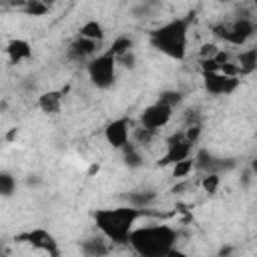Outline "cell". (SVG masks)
Here are the masks:
<instances>
[{
    "label": "cell",
    "instance_id": "22",
    "mask_svg": "<svg viewBox=\"0 0 257 257\" xmlns=\"http://www.w3.org/2000/svg\"><path fill=\"white\" fill-rule=\"evenodd\" d=\"M201 187H203V191L207 195H215L219 191V187H221V175H217V173L205 175L203 181H201Z\"/></svg>",
    "mask_w": 257,
    "mask_h": 257
},
{
    "label": "cell",
    "instance_id": "6",
    "mask_svg": "<svg viewBox=\"0 0 257 257\" xmlns=\"http://www.w3.org/2000/svg\"><path fill=\"white\" fill-rule=\"evenodd\" d=\"M171 116H173V108L157 100V102L149 104V106L141 112V116H139L141 126H139V128H143V131H147V133H153V135H155L159 128H163V126H167V124H169Z\"/></svg>",
    "mask_w": 257,
    "mask_h": 257
},
{
    "label": "cell",
    "instance_id": "7",
    "mask_svg": "<svg viewBox=\"0 0 257 257\" xmlns=\"http://www.w3.org/2000/svg\"><path fill=\"white\" fill-rule=\"evenodd\" d=\"M241 80L233 76H225L221 72H203V86L213 96H227L239 88Z\"/></svg>",
    "mask_w": 257,
    "mask_h": 257
},
{
    "label": "cell",
    "instance_id": "24",
    "mask_svg": "<svg viewBox=\"0 0 257 257\" xmlns=\"http://www.w3.org/2000/svg\"><path fill=\"white\" fill-rule=\"evenodd\" d=\"M22 8H24V12H26L28 16H44V14L48 12V4H44V2H40V0H30V2H26Z\"/></svg>",
    "mask_w": 257,
    "mask_h": 257
},
{
    "label": "cell",
    "instance_id": "27",
    "mask_svg": "<svg viewBox=\"0 0 257 257\" xmlns=\"http://www.w3.org/2000/svg\"><path fill=\"white\" fill-rule=\"evenodd\" d=\"M201 133H203V128H201V124H199V122H191V124L183 131L185 139H187L191 145H197V141L201 139Z\"/></svg>",
    "mask_w": 257,
    "mask_h": 257
},
{
    "label": "cell",
    "instance_id": "23",
    "mask_svg": "<svg viewBox=\"0 0 257 257\" xmlns=\"http://www.w3.org/2000/svg\"><path fill=\"white\" fill-rule=\"evenodd\" d=\"M193 169H195V165H193V157H191V159H185V161L175 163V165H173L171 175H173L175 179H183V177H187Z\"/></svg>",
    "mask_w": 257,
    "mask_h": 257
},
{
    "label": "cell",
    "instance_id": "13",
    "mask_svg": "<svg viewBox=\"0 0 257 257\" xmlns=\"http://www.w3.org/2000/svg\"><path fill=\"white\" fill-rule=\"evenodd\" d=\"M6 56L12 64L26 62V60L32 58V44L26 38H12L6 44Z\"/></svg>",
    "mask_w": 257,
    "mask_h": 257
},
{
    "label": "cell",
    "instance_id": "19",
    "mask_svg": "<svg viewBox=\"0 0 257 257\" xmlns=\"http://www.w3.org/2000/svg\"><path fill=\"white\" fill-rule=\"evenodd\" d=\"M133 46H135L133 38H131V36H126V34H122V36H118V38H114V40H112V44H110V48H108L106 52L118 60L120 56H124V54H128V52H133Z\"/></svg>",
    "mask_w": 257,
    "mask_h": 257
},
{
    "label": "cell",
    "instance_id": "14",
    "mask_svg": "<svg viewBox=\"0 0 257 257\" xmlns=\"http://www.w3.org/2000/svg\"><path fill=\"white\" fill-rule=\"evenodd\" d=\"M110 251V243L102 237V235H94V237H86L80 241V253L84 257H104Z\"/></svg>",
    "mask_w": 257,
    "mask_h": 257
},
{
    "label": "cell",
    "instance_id": "28",
    "mask_svg": "<svg viewBox=\"0 0 257 257\" xmlns=\"http://www.w3.org/2000/svg\"><path fill=\"white\" fill-rule=\"evenodd\" d=\"M219 50H221V48H219L217 44L209 42V44H203V46H201L199 54H201V58H203V60H211V58H215V54H217Z\"/></svg>",
    "mask_w": 257,
    "mask_h": 257
},
{
    "label": "cell",
    "instance_id": "26",
    "mask_svg": "<svg viewBox=\"0 0 257 257\" xmlns=\"http://www.w3.org/2000/svg\"><path fill=\"white\" fill-rule=\"evenodd\" d=\"M255 169L253 167H245L243 171H241V177H239V185H241V189L243 191H249L253 185H255Z\"/></svg>",
    "mask_w": 257,
    "mask_h": 257
},
{
    "label": "cell",
    "instance_id": "4",
    "mask_svg": "<svg viewBox=\"0 0 257 257\" xmlns=\"http://www.w3.org/2000/svg\"><path fill=\"white\" fill-rule=\"evenodd\" d=\"M255 20L249 16H239L233 22H221L217 26H213V34L219 36L221 40L233 44V46H243L247 40H251L255 36Z\"/></svg>",
    "mask_w": 257,
    "mask_h": 257
},
{
    "label": "cell",
    "instance_id": "18",
    "mask_svg": "<svg viewBox=\"0 0 257 257\" xmlns=\"http://www.w3.org/2000/svg\"><path fill=\"white\" fill-rule=\"evenodd\" d=\"M155 197H157V193H155V191H151V189L133 191V193L128 195V205H131V207H135V209H143V211H147V207L155 201Z\"/></svg>",
    "mask_w": 257,
    "mask_h": 257
},
{
    "label": "cell",
    "instance_id": "8",
    "mask_svg": "<svg viewBox=\"0 0 257 257\" xmlns=\"http://www.w3.org/2000/svg\"><path fill=\"white\" fill-rule=\"evenodd\" d=\"M131 135H133V128H131V120L126 116L114 118V120H110L104 126V139H106V143L112 149H118V151H122L131 143Z\"/></svg>",
    "mask_w": 257,
    "mask_h": 257
},
{
    "label": "cell",
    "instance_id": "25",
    "mask_svg": "<svg viewBox=\"0 0 257 257\" xmlns=\"http://www.w3.org/2000/svg\"><path fill=\"white\" fill-rule=\"evenodd\" d=\"M181 100H183V94H181L179 90H163V92L159 94V102H163V104H167V106H171V108H175Z\"/></svg>",
    "mask_w": 257,
    "mask_h": 257
},
{
    "label": "cell",
    "instance_id": "15",
    "mask_svg": "<svg viewBox=\"0 0 257 257\" xmlns=\"http://www.w3.org/2000/svg\"><path fill=\"white\" fill-rule=\"evenodd\" d=\"M62 98H64V92L62 90H48V92H42L38 96V108L46 114H56L62 106Z\"/></svg>",
    "mask_w": 257,
    "mask_h": 257
},
{
    "label": "cell",
    "instance_id": "30",
    "mask_svg": "<svg viewBox=\"0 0 257 257\" xmlns=\"http://www.w3.org/2000/svg\"><path fill=\"white\" fill-rule=\"evenodd\" d=\"M167 257H187V255H185L183 251H179V249L175 247V249H171V251L167 253Z\"/></svg>",
    "mask_w": 257,
    "mask_h": 257
},
{
    "label": "cell",
    "instance_id": "1",
    "mask_svg": "<svg viewBox=\"0 0 257 257\" xmlns=\"http://www.w3.org/2000/svg\"><path fill=\"white\" fill-rule=\"evenodd\" d=\"M145 215L147 211L135 209L131 205L104 207L94 211V225L110 245H122L128 241V235L135 229L137 221Z\"/></svg>",
    "mask_w": 257,
    "mask_h": 257
},
{
    "label": "cell",
    "instance_id": "10",
    "mask_svg": "<svg viewBox=\"0 0 257 257\" xmlns=\"http://www.w3.org/2000/svg\"><path fill=\"white\" fill-rule=\"evenodd\" d=\"M193 165H195V169L203 171L205 175H209V173L221 175V171H227V169H233V167H235V163H233L231 159L215 157V155L209 153V151H199V153L193 157Z\"/></svg>",
    "mask_w": 257,
    "mask_h": 257
},
{
    "label": "cell",
    "instance_id": "5",
    "mask_svg": "<svg viewBox=\"0 0 257 257\" xmlns=\"http://www.w3.org/2000/svg\"><path fill=\"white\" fill-rule=\"evenodd\" d=\"M116 58L110 56L108 52H100L96 54L92 60L86 62V74L88 80L96 86V88H110L116 80Z\"/></svg>",
    "mask_w": 257,
    "mask_h": 257
},
{
    "label": "cell",
    "instance_id": "12",
    "mask_svg": "<svg viewBox=\"0 0 257 257\" xmlns=\"http://www.w3.org/2000/svg\"><path fill=\"white\" fill-rule=\"evenodd\" d=\"M98 42H94V40H86V38H82V36H76L70 44H68V50H66V54H68V58H72V60H76V62H80V60H92L96 54H98Z\"/></svg>",
    "mask_w": 257,
    "mask_h": 257
},
{
    "label": "cell",
    "instance_id": "2",
    "mask_svg": "<svg viewBox=\"0 0 257 257\" xmlns=\"http://www.w3.org/2000/svg\"><path fill=\"white\" fill-rule=\"evenodd\" d=\"M177 229L169 225H145L131 231L126 245H131L137 257H167V253L177 247Z\"/></svg>",
    "mask_w": 257,
    "mask_h": 257
},
{
    "label": "cell",
    "instance_id": "11",
    "mask_svg": "<svg viewBox=\"0 0 257 257\" xmlns=\"http://www.w3.org/2000/svg\"><path fill=\"white\" fill-rule=\"evenodd\" d=\"M20 239L28 241L32 247H36V249H40V251H46L50 257H58V243H56V239H54L48 231H44V229L28 231V233L20 235Z\"/></svg>",
    "mask_w": 257,
    "mask_h": 257
},
{
    "label": "cell",
    "instance_id": "17",
    "mask_svg": "<svg viewBox=\"0 0 257 257\" xmlns=\"http://www.w3.org/2000/svg\"><path fill=\"white\" fill-rule=\"evenodd\" d=\"M235 64H237L241 76L251 74L257 68V48H245V50H241V54L237 56V62Z\"/></svg>",
    "mask_w": 257,
    "mask_h": 257
},
{
    "label": "cell",
    "instance_id": "20",
    "mask_svg": "<svg viewBox=\"0 0 257 257\" xmlns=\"http://www.w3.org/2000/svg\"><path fill=\"white\" fill-rule=\"evenodd\" d=\"M122 159H124V165H126L128 169H139V167H143V163H145V157H143L141 149L135 147L133 143H128V145L122 149Z\"/></svg>",
    "mask_w": 257,
    "mask_h": 257
},
{
    "label": "cell",
    "instance_id": "16",
    "mask_svg": "<svg viewBox=\"0 0 257 257\" xmlns=\"http://www.w3.org/2000/svg\"><path fill=\"white\" fill-rule=\"evenodd\" d=\"M78 36H82V38H86V40H94V42L100 44V42L104 40V36H106V30H104V26L100 24V20L90 18V20H86L84 24H80Z\"/></svg>",
    "mask_w": 257,
    "mask_h": 257
},
{
    "label": "cell",
    "instance_id": "9",
    "mask_svg": "<svg viewBox=\"0 0 257 257\" xmlns=\"http://www.w3.org/2000/svg\"><path fill=\"white\" fill-rule=\"evenodd\" d=\"M191 153H193V145L185 139L183 133H175L167 141V151H165L163 159L159 161V165H175L179 161L191 159Z\"/></svg>",
    "mask_w": 257,
    "mask_h": 257
},
{
    "label": "cell",
    "instance_id": "3",
    "mask_svg": "<svg viewBox=\"0 0 257 257\" xmlns=\"http://www.w3.org/2000/svg\"><path fill=\"white\" fill-rule=\"evenodd\" d=\"M189 26L191 18H173L155 30H151V44L159 52L167 54L169 58L183 60L187 56V44H189Z\"/></svg>",
    "mask_w": 257,
    "mask_h": 257
},
{
    "label": "cell",
    "instance_id": "29",
    "mask_svg": "<svg viewBox=\"0 0 257 257\" xmlns=\"http://www.w3.org/2000/svg\"><path fill=\"white\" fill-rule=\"evenodd\" d=\"M135 62H137L135 50H133V52H128V54H124V56H120V58L116 60V64H122L124 68H133V66H135Z\"/></svg>",
    "mask_w": 257,
    "mask_h": 257
},
{
    "label": "cell",
    "instance_id": "21",
    "mask_svg": "<svg viewBox=\"0 0 257 257\" xmlns=\"http://www.w3.org/2000/svg\"><path fill=\"white\" fill-rule=\"evenodd\" d=\"M18 189V181L12 173L0 171V197H12Z\"/></svg>",
    "mask_w": 257,
    "mask_h": 257
}]
</instances>
